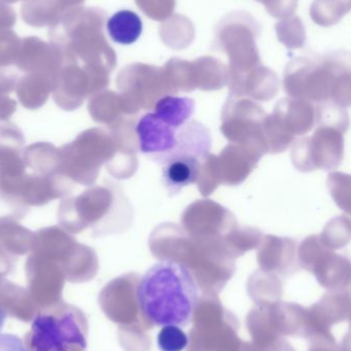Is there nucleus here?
<instances>
[{
    "label": "nucleus",
    "instance_id": "1",
    "mask_svg": "<svg viewBox=\"0 0 351 351\" xmlns=\"http://www.w3.org/2000/svg\"><path fill=\"white\" fill-rule=\"evenodd\" d=\"M195 110L194 102L182 96L158 100L155 112L143 114L135 127L141 153L161 167L178 158L206 159L211 133L194 119Z\"/></svg>",
    "mask_w": 351,
    "mask_h": 351
},
{
    "label": "nucleus",
    "instance_id": "2",
    "mask_svg": "<svg viewBox=\"0 0 351 351\" xmlns=\"http://www.w3.org/2000/svg\"><path fill=\"white\" fill-rule=\"evenodd\" d=\"M141 313L156 326H189L200 301V287L192 270L180 261H160L136 287Z\"/></svg>",
    "mask_w": 351,
    "mask_h": 351
},
{
    "label": "nucleus",
    "instance_id": "3",
    "mask_svg": "<svg viewBox=\"0 0 351 351\" xmlns=\"http://www.w3.org/2000/svg\"><path fill=\"white\" fill-rule=\"evenodd\" d=\"M87 319L81 310L66 303H56L40 311L28 334L30 351H71L87 347Z\"/></svg>",
    "mask_w": 351,
    "mask_h": 351
},
{
    "label": "nucleus",
    "instance_id": "4",
    "mask_svg": "<svg viewBox=\"0 0 351 351\" xmlns=\"http://www.w3.org/2000/svg\"><path fill=\"white\" fill-rule=\"evenodd\" d=\"M112 153V139L104 129H88L59 149V173L73 184L93 186Z\"/></svg>",
    "mask_w": 351,
    "mask_h": 351
},
{
    "label": "nucleus",
    "instance_id": "5",
    "mask_svg": "<svg viewBox=\"0 0 351 351\" xmlns=\"http://www.w3.org/2000/svg\"><path fill=\"white\" fill-rule=\"evenodd\" d=\"M116 207L114 191L108 186H94L79 196L65 198L59 205V225L71 234L91 228L93 237L112 233V215Z\"/></svg>",
    "mask_w": 351,
    "mask_h": 351
},
{
    "label": "nucleus",
    "instance_id": "6",
    "mask_svg": "<svg viewBox=\"0 0 351 351\" xmlns=\"http://www.w3.org/2000/svg\"><path fill=\"white\" fill-rule=\"evenodd\" d=\"M24 145L23 132L17 125L0 123V192L3 194L19 197L20 184L27 173Z\"/></svg>",
    "mask_w": 351,
    "mask_h": 351
},
{
    "label": "nucleus",
    "instance_id": "7",
    "mask_svg": "<svg viewBox=\"0 0 351 351\" xmlns=\"http://www.w3.org/2000/svg\"><path fill=\"white\" fill-rule=\"evenodd\" d=\"M200 169V160L194 157L178 158L162 166V182L168 195L176 196L182 189L196 184Z\"/></svg>",
    "mask_w": 351,
    "mask_h": 351
},
{
    "label": "nucleus",
    "instance_id": "8",
    "mask_svg": "<svg viewBox=\"0 0 351 351\" xmlns=\"http://www.w3.org/2000/svg\"><path fill=\"white\" fill-rule=\"evenodd\" d=\"M143 24L135 12L129 10L117 12L106 22V32L112 42L122 46L134 44L141 36Z\"/></svg>",
    "mask_w": 351,
    "mask_h": 351
},
{
    "label": "nucleus",
    "instance_id": "9",
    "mask_svg": "<svg viewBox=\"0 0 351 351\" xmlns=\"http://www.w3.org/2000/svg\"><path fill=\"white\" fill-rule=\"evenodd\" d=\"M26 168L38 176H61L59 173V147L52 143H36L24 149Z\"/></svg>",
    "mask_w": 351,
    "mask_h": 351
},
{
    "label": "nucleus",
    "instance_id": "10",
    "mask_svg": "<svg viewBox=\"0 0 351 351\" xmlns=\"http://www.w3.org/2000/svg\"><path fill=\"white\" fill-rule=\"evenodd\" d=\"M18 221L9 217L0 219V245L10 254L23 256L32 250L34 233Z\"/></svg>",
    "mask_w": 351,
    "mask_h": 351
},
{
    "label": "nucleus",
    "instance_id": "11",
    "mask_svg": "<svg viewBox=\"0 0 351 351\" xmlns=\"http://www.w3.org/2000/svg\"><path fill=\"white\" fill-rule=\"evenodd\" d=\"M157 342L161 351H182L188 346L189 338L180 326H166L160 330Z\"/></svg>",
    "mask_w": 351,
    "mask_h": 351
},
{
    "label": "nucleus",
    "instance_id": "12",
    "mask_svg": "<svg viewBox=\"0 0 351 351\" xmlns=\"http://www.w3.org/2000/svg\"><path fill=\"white\" fill-rule=\"evenodd\" d=\"M0 351H28L21 338L13 334H0Z\"/></svg>",
    "mask_w": 351,
    "mask_h": 351
},
{
    "label": "nucleus",
    "instance_id": "13",
    "mask_svg": "<svg viewBox=\"0 0 351 351\" xmlns=\"http://www.w3.org/2000/svg\"><path fill=\"white\" fill-rule=\"evenodd\" d=\"M17 110V104L8 97H0V121L7 122Z\"/></svg>",
    "mask_w": 351,
    "mask_h": 351
},
{
    "label": "nucleus",
    "instance_id": "14",
    "mask_svg": "<svg viewBox=\"0 0 351 351\" xmlns=\"http://www.w3.org/2000/svg\"><path fill=\"white\" fill-rule=\"evenodd\" d=\"M8 312L5 309L3 306L0 305V332L3 330V326H5V320H7Z\"/></svg>",
    "mask_w": 351,
    "mask_h": 351
}]
</instances>
